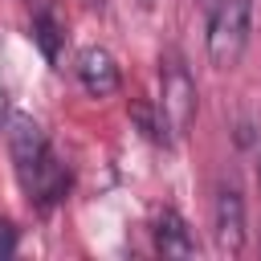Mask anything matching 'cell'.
Instances as JSON below:
<instances>
[{"label": "cell", "mask_w": 261, "mask_h": 261, "mask_svg": "<svg viewBox=\"0 0 261 261\" xmlns=\"http://www.w3.org/2000/svg\"><path fill=\"white\" fill-rule=\"evenodd\" d=\"M249 20H253V0H216L208 16V61L216 69H232L245 57Z\"/></svg>", "instance_id": "cell-1"}, {"label": "cell", "mask_w": 261, "mask_h": 261, "mask_svg": "<svg viewBox=\"0 0 261 261\" xmlns=\"http://www.w3.org/2000/svg\"><path fill=\"white\" fill-rule=\"evenodd\" d=\"M159 86H163L159 110H163L171 135H188L192 122H196V102H200V94H196V82H192V73H188V65H184L179 53H167V57L159 61Z\"/></svg>", "instance_id": "cell-2"}, {"label": "cell", "mask_w": 261, "mask_h": 261, "mask_svg": "<svg viewBox=\"0 0 261 261\" xmlns=\"http://www.w3.org/2000/svg\"><path fill=\"white\" fill-rule=\"evenodd\" d=\"M212 237H216V249L237 257L245 249V200L232 184H220L216 188V208H212Z\"/></svg>", "instance_id": "cell-3"}, {"label": "cell", "mask_w": 261, "mask_h": 261, "mask_svg": "<svg viewBox=\"0 0 261 261\" xmlns=\"http://www.w3.org/2000/svg\"><path fill=\"white\" fill-rule=\"evenodd\" d=\"M8 151H12V163H16L20 184H29V175L37 171V163L49 155L45 130H41L29 114H12V118H8Z\"/></svg>", "instance_id": "cell-4"}, {"label": "cell", "mask_w": 261, "mask_h": 261, "mask_svg": "<svg viewBox=\"0 0 261 261\" xmlns=\"http://www.w3.org/2000/svg\"><path fill=\"white\" fill-rule=\"evenodd\" d=\"M73 69H77V82H82V90H86L90 98H110V94H118V86H122V73H118V65H114V57H110L106 49H98V45L82 49Z\"/></svg>", "instance_id": "cell-5"}, {"label": "cell", "mask_w": 261, "mask_h": 261, "mask_svg": "<svg viewBox=\"0 0 261 261\" xmlns=\"http://www.w3.org/2000/svg\"><path fill=\"white\" fill-rule=\"evenodd\" d=\"M24 192L41 204V208H53L57 200H65V192H69V171H65V163L49 151L41 163H37V171L29 175V184H24Z\"/></svg>", "instance_id": "cell-6"}, {"label": "cell", "mask_w": 261, "mask_h": 261, "mask_svg": "<svg viewBox=\"0 0 261 261\" xmlns=\"http://www.w3.org/2000/svg\"><path fill=\"white\" fill-rule=\"evenodd\" d=\"M155 249H159L163 257H175V261L196 257V237H192V228H188V220H184L179 212L163 208V212L155 216Z\"/></svg>", "instance_id": "cell-7"}, {"label": "cell", "mask_w": 261, "mask_h": 261, "mask_svg": "<svg viewBox=\"0 0 261 261\" xmlns=\"http://www.w3.org/2000/svg\"><path fill=\"white\" fill-rule=\"evenodd\" d=\"M130 118L139 122V130H143L151 143H163V147H167V130H171V126H167L163 110H151L147 102H135V106H130Z\"/></svg>", "instance_id": "cell-8"}, {"label": "cell", "mask_w": 261, "mask_h": 261, "mask_svg": "<svg viewBox=\"0 0 261 261\" xmlns=\"http://www.w3.org/2000/svg\"><path fill=\"white\" fill-rule=\"evenodd\" d=\"M33 41L41 45V53H45L49 61H57V49H61V29H57L53 12H37V20H33Z\"/></svg>", "instance_id": "cell-9"}, {"label": "cell", "mask_w": 261, "mask_h": 261, "mask_svg": "<svg viewBox=\"0 0 261 261\" xmlns=\"http://www.w3.org/2000/svg\"><path fill=\"white\" fill-rule=\"evenodd\" d=\"M12 249H16V228L12 220H0V257H12Z\"/></svg>", "instance_id": "cell-10"}, {"label": "cell", "mask_w": 261, "mask_h": 261, "mask_svg": "<svg viewBox=\"0 0 261 261\" xmlns=\"http://www.w3.org/2000/svg\"><path fill=\"white\" fill-rule=\"evenodd\" d=\"M257 188H261V163H257Z\"/></svg>", "instance_id": "cell-11"}]
</instances>
